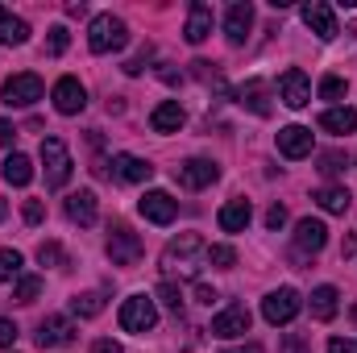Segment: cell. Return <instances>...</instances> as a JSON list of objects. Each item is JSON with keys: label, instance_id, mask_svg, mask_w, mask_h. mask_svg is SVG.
Instances as JSON below:
<instances>
[{"label": "cell", "instance_id": "obj_22", "mask_svg": "<svg viewBox=\"0 0 357 353\" xmlns=\"http://www.w3.org/2000/svg\"><path fill=\"white\" fill-rule=\"evenodd\" d=\"M150 125H154V133H178V129H183V108H178V100L158 104V108L150 112Z\"/></svg>", "mask_w": 357, "mask_h": 353}, {"label": "cell", "instance_id": "obj_6", "mask_svg": "<svg viewBox=\"0 0 357 353\" xmlns=\"http://www.w3.org/2000/svg\"><path fill=\"white\" fill-rule=\"evenodd\" d=\"M108 258H112V266H137L142 262V237L133 229L116 225L112 237H108Z\"/></svg>", "mask_w": 357, "mask_h": 353}, {"label": "cell", "instance_id": "obj_12", "mask_svg": "<svg viewBox=\"0 0 357 353\" xmlns=\"http://www.w3.org/2000/svg\"><path fill=\"white\" fill-rule=\"evenodd\" d=\"M303 25L316 33V38H337V17H333V8L324 4V0H307L303 4Z\"/></svg>", "mask_w": 357, "mask_h": 353}, {"label": "cell", "instance_id": "obj_5", "mask_svg": "<svg viewBox=\"0 0 357 353\" xmlns=\"http://www.w3.org/2000/svg\"><path fill=\"white\" fill-rule=\"evenodd\" d=\"M42 80L33 75V71H21V75H13V80H4V104H13V108H29V104H38L42 100Z\"/></svg>", "mask_w": 357, "mask_h": 353}, {"label": "cell", "instance_id": "obj_39", "mask_svg": "<svg viewBox=\"0 0 357 353\" xmlns=\"http://www.w3.org/2000/svg\"><path fill=\"white\" fill-rule=\"evenodd\" d=\"M266 225L270 229H282V225H287V208H282V204H274V208L266 212Z\"/></svg>", "mask_w": 357, "mask_h": 353}, {"label": "cell", "instance_id": "obj_13", "mask_svg": "<svg viewBox=\"0 0 357 353\" xmlns=\"http://www.w3.org/2000/svg\"><path fill=\"white\" fill-rule=\"evenodd\" d=\"M278 154H282V158H307V154H312V129H307V125H287V129H278Z\"/></svg>", "mask_w": 357, "mask_h": 353}, {"label": "cell", "instance_id": "obj_17", "mask_svg": "<svg viewBox=\"0 0 357 353\" xmlns=\"http://www.w3.org/2000/svg\"><path fill=\"white\" fill-rule=\"evenodd\" d=\"M112 175L121 179V183H146V179L154 175V167L146 158H137V154H116L112 158Z\"/></svg>", "mask_w": 357, "mask_h": 353}, {"label": "cell", "instance_id": "obj_26", "mask_svg": "<svg viewBox=\"0 0 357 353\" xmlns=\"http://www.w3.org/2000/svg\"><path fill=\"white\" fill-rule=\"evenodd\" d=\"M320 129H328V133H357V108H328L320 117Z\"/></svg>", "mask_w": 357, "mask_h": 353}, {"label": "cell", "instance_id": "obj_46", "mask_svg": "<svg viewBox=\"0 0 357 353\" xmlns=\"http://www.w3.org/2000/svg\"><path fill=\"white\" fill-rule=\"evenodd\" d=\"M341 254H345V258H354V254H357V233L345 241V250H341Z\"/></svg>", "mask_w": 357, "mask_h": 353}, {"label": "cell", "instance_id": "obj_44", "mask_svg": "<svg viewBox=\"0 0 357 353\" xmlns=\"http://www.w3.org/2000/svg\"><path fill=\"white\" fill-rule=\"evenodd\" d=\"M91 353H125V350H121L116 341H96V345H91Z\"/></svg>", "mask_w": 357, "mask_h": 353}, {"label": "cell", "instance_id": "obj_38", "mask_svg": "<svg viewBox=\"0 0 357 353\" xmlns=\"http://www.w3.org/2000/svg\"><path fill=\"white\" fill-rule=\"evenodd\" d=\"M13 341H17V324L0 316V350H13Z\"/></svg>", "mask_w": 357, "mask_h": 353}, {"label": "cell", "instance_id": "obj_21", "mask_svg": "<svg viewBox=\"0 0 357 353\" xmlns=\"http://www.w3.org/2000/svg\"><path fill=\"white\" fill-rule=\"evenodd\" d=\"M266 96H270V88L262 84V80H245L241 91H237V100H241L250 112H258V117H270V100Z\"/></svg>", "mask_w": 357, "mask_h": 353}, {"label": "cell", "instance_id": "obj_14", "mask_svg": "<svg viewBox=\"0 0 357 353\" xmlns=\"http://www.w3.org/2000/svg\"><path fill=\"white\" fill-rule=\"evenodd\" d=\"M216 175H220V167H216V163H208V158H187V163L178 167V183H183V187H191V191L212 187Z\"/></svg>", "mask_w": 357, "mask_h": 353}, {"label": "cell", "instance_id": "obj_36", "mask_svg": "<svg viewBox=\"0 0 357 353\" xmlns=\"http://www.w3.org/2000/svg\"><path fill=\"white\" fill-rule=\"evenodd\" d=\"M38 262H42V266H59V262H63V250H59L54 241H46V246L38 250Z\"/></svg>", "mask_w": 357, "mask_h": 353}, {"label": "cell", "instance_id": "obj_3", "mask_svg": "<svg viewBox=\"0 0 357 353\" xmlns=\"http://www.w3.org/2000/svg\"><path fill=\"white\" fill-rule=\"evenodd\" d=\"M42 167H46V187H63L71 179V150L63 146V137H46L42 142Z\"/></svg>", "mask_w": 357, "mask_h": 353}, {"label": "cell", "instance_id": "obj_18", "mask_svg": "<svg viewBox=\"0 0 357 353\" xmlns=\"http://www.w3.org/2000/svg\"><path fill=\"white\" fill-rule=\"evenodd\" d=\"M250 29H254V8H250V4H233L229 17H225V33H229V42L241 46V42L250 38Z\"/></svg>", "mask_w": 357, "mask_h": 353}, {"label": "cell", "instance_id": "obj_1", "mask_svg": "<svg viewBox=\"0 0 357 353\" xmlns=\"http://www.w3.org/2000/svg\"><path fill=\"white\" fill-rule=\"evenodd\" d=\"M88 46L96 50V54L125 50V46H129V25H125L121 17H112V13H100V17H91V25H88Z\"/></svg>", "mask_w": 357, "mask_h": 353}, {"label": "cell", "instance_id": "obj_40", "mask_svg": "<svg viewBox=\"0 0 357 353\" xmlns=\"http://www.w3.org/2000/svg\"><path fill=\"white\" fill-rule=\"evenodd\" d=\"M328 353H357V341H349V337H333V341H328Z\"/></svg>", "mask_w": 357, "mask_h": 353}, {"label": "cell", "instance_id": "obj_32", "mask_svg": "<svg viewBox=\"0 0 357 353\" xmlns=\"http://www.w3.org/2000/svg\"><path fill=\"white\" fill-rule=\"evenodd\" d=\"M208 262L216 266V270H229V266L237 262V250H233V246H212V250H208Z\"/></svg>", "mask_w": 357, "mask_h": 353}, {"label": "cell", "instance_id": "obj_47", "mask_svg": "<svg viewBox=\"0 0 357 353\" xmlns=\"http://www.w3.org/2000/svg\"><path fill=\"white\" fill-rule=\"evenodd\" d=\"M241 353H262V345H250V350H241Z\"/></svg>", "mask_w": 357, "mask_h": 353}, {"label": "cell", "instance_id": "obj_34", "mask_svg": "<svg viewBox=\"0 0 357 353\" xmlns=\"http://www.w3.org/2000/svg\"><path fill=\"white\" fill-rule=\"evenodd\" d=\"M158 299H162L171 312H178V308H183V291H178L175 283H162V287H158Z\"/></svg>", "mask_w": 357, "mask_h": 353}, {"label": "cell", "instance_id": "obj_15", "mask_svg": "<svg viewBox=\"0 0 357 353\" xmlns=\"http://www.w3.org/2000/svg\"><path fill=\"white\" fill-rule=\"evenodd\" d=\"M295 246L303 250V254H320L324 246H328V229H324V220H299L295 225Z\"/></svg>", "mask_w": 357, "mask_h": 353}, {"label": "cell", "instance_id": "obj_2", "mask_svg": "<svg viewBox=\"0 0 357 353\" xmlns=\"http://www.w3.org/2000/svg\"><path fill=\"white\" fill-rule=\"evenodd\" d=\"M154 324H158V308L150 295H129L121 303V329L125 333H150Z\"/></svg>", "mask_w": 357, "mask_h": 353}, {"label": "cell", "instance_id": "obj_35", "mask_svg": "<svg viewBox=\"0 0 357 353\" xmlns=\"http://www.w3.org/2000/svg\"><path fill=\"white\" fill-rule=\"evenodd\" d=\"M67 42H71V38H67V25H54V29H50L46 50H50V54H63V50H67Z\"/></svg>", "mask_w": 357, "mask_h": 353}, {"label": "cell", "instance_id": "obj_45", "mask_svg": "<svg viewBox=\"0 0 357 353\" xmlns=\"http://www.w3.org/2000/svg\"><path fill=\"white\" fill-rule=\"evenodd\" d=\"M195 295H199V303H212V299H216V291H212L208 283H199V287H195Z\"/></svg>", "mask_w": 357, "mask_h": 353}, {"label": "cell", "instance_id": "obj_10", "mask_svg": "<svg viewBox=\"0 0 357 353\" xmlns=\"http://www.w3.org/2000/svg\"><path fill=\"white\" fill-rule=\"evenodd\" d=\"M137 208H142V216L154 220V225H171L178 216V200H171V191H146Z\"/></svg>", "mask_w": 357, "mask_h": 353}, {"label": "cell", "instance_id": "obj_16", "mask_svg": "<svg viewBox=\"0 0 357 353\" xmlns=\"http://www.w3.org/2000/svg\"><path fill=\"white\" fill-rule=\"evenodd\" d=\"M212 333H216V337H241V333H250V312H245L241 303H229V308L212 320Z\"/></svg>", "mask_w": 357, "mask_h": 353}, {"label": "cell", "instance_id": "obj_29", "mask_svg": "<svg viewBox=\"0 0 357 353\" xmlns=\"http://www.w3.org/2000/svg\"><path fill=\"white\" fill-rule=\"evenodd\" d=\"M71 312H75V316H100V312H104V295H96V291L75 295V299H71Z\"/></svg>", "mask_w": 357, "mask_h": 353}, {"label": "cell", "instance_id": "obj_8", "mask_svg": "<svg viewBox=\"0 0 357 353\" xmlns=\"http://www.w3.org/2000/svg\"><path fill=\"white\" fill-rule=\"evenodd\" d=\"M278 96H282L287 108H303V104H312V80L299 67H287L282 80H278Z\"/></svg>", "mask_w": 357, "mask_h": 353}, {"label": "cell", "instance_id": "obj_23", "mask_svg": "<svg viewBox=\"0 0 357 353\" xmlns=\"http://www.w3.org/2000/svg\"><path fill=\"white\" fill-rule=\"evenodd\" d=\"M67 216L75 220V225H96V191H75V195H67Z\"/></svg>", "mask_w": 357, "mask_h": 353}, {"label": "cell", "instance_id": "obj_9", "mask_svg": "<svg viewBox=\"0 0 357 353\" xmlns=\"http://www.w3.org/2000/svg\"><path fill=\"white\" fill-rule=\"evenodd\" d=\"M50 96H54V108H59L63 117H75V112H84V104H88V91H84V84H79L75 75H63Z\"/></svg>", "mask_w": 357, "mask_h": 353}, {"label": "cell", "instance_id": "obj_28", "mask_svg": "<svg viewBox=\"0 0 357 353\" xmlns=\"http://www.w3.org/2000/svg\"><path fill=\"white\" fill-rule=\"evenodd\" d=\"M337 299H341L337 287H316L312 291V316L316 320H333L337 316Z\"/></svg>", "mask_w": 357, "mask_h": 353}, {"label": "cell", "instance_id": "obj_41", "mask_svg": "<svg viewBox=\"0 0 357 353\" xmlns=\"http://www.w3.org/2000/svg\"><path fill=\"white\" fill-rule=\"evenodd\" d=\"M320 171H324V175H337V171H341V154H324V158H320Z\"/></svg>", "mask_w": 357, "mask_h": 353}, {"label": "cell", "instance_id": "obj_24", "mask_svg": "<svg viewBox=\"0 0 357 353\" xmlns=\"http://www.w3.org/2000/svg\"><path fill=\"white\" fill-rule=\"evenodd\" d=\"M0 42H4V46H25V42H29L25 17H13V13L0 8Z\"/></svg>", "mask_w": 357, "mask_h": 353}, {"label": "cell", "instance_id": "obj_25", "mask_svg": "<svg viewBox=\"0 0 357 353\" xmlns=\"http://www.w3.org/2000/svg\"><path fill=\"white\" fill-rule=\"evenodd\" d=\"M0 175H4L8 187H25V183L33 179V163H29L25 154H8V158H4V167H0Z\"/></svg>", "mask_w": 357, "mask_h": 353}, {"label": "cell", "instance_id": "obj_4", "mask_svg": "<svg viewBox=\"0 0 357 353\" xmlns=\"http://www.w3.org/2000/svg\"><path fill=\"white\" fill-rule=\"evenodd\" d=\"M299 308H303V299H299L295 287H278V291H270L266 299H262L266 324H291V320L299 316Z\"/></svg>", "mask_w": 357, "mask_h": 353}, {"label": "cell", "instance_id": "obj_7", "mask_svg": "<svg viewBox=\"0 0 357 353\" xmlns=\"http://www.w3.org/2000/svg\"><path fill=\"white\" fill-rule=\"evenodd\" d=\"M199 254H208V250H204V241H199L195 233H183L178 241H171V246H167V254H162V266H171V270H187V274H191Z\"/></svg>", "mask_w": 357, "mask_h": 353}, {"label": "cell", "instance_id": "obj_31", "mask_svg": "<svg viewBox=\"0 0 357 353\" xmlns=\"http://www.w3.org/2000/svg\"><path fill=\"white\" fill-rule=\"evenodd\" d=\"M38 291H42V278H38V274H25V278H17V291H13V295H17L21 303H29V299H38Z\"/></svg>", "mask_w": 357, "mask_h": 353}, {"label": "cell", "instance_id": "obj_42", "mask_svg": "<svg viewBox=\"0 0 357 353\" xmlns=\"http://www.w3.org/2000/svg\"><path fill=\"white\" fill-rule=\"evenodd\" d=\"M282 353H307V341L291 333V337H287V345H282Z\"/></svg>", "mask_w": 357, "mask_h": 353}, {"label": "cell", "instance_id": "obj_43", "mask_svg": "<svg viewBox=\"0 0 357 353\" xmlns=\"http://www.w3.org/2000/svg\"><path fill=\"white\" fill-rule=\"evenodd\" d=\"M13 137H17V129L8 121H0V146H13Z\"/></svg>", "mask_w": 357, "mask_h": 353}, {"label": "cell", "instance_id": "obj_27", "mask_svg": "<svg viewBox=\"0 0 357 353\" xmlns=\"http://www.w3.org/2000/svg\"><path fill=\"white\" fill-rule=\"evenodd\" d=\"M316 204H320L324 212H337V216H345L354 200H349V191H345V187H320V191H316Z\"/></svg>", "mask_w": 357, "mask_h": 353}, {"label": "cell", "instance_id": "obj_11", "mask_svg": "<svg viewBox=\"0 0 357 353\" xmlns=\"http://www.w3.org/2000/svg\"><path fill=\"white\" fill-rule=\"evenodd\" d=\"M75 341V324L67 316H46L38 324V345L42 350H59V345H71Z\"/></svg>", "mask_w": 357, "mask_h": 353}, {"label": "cell", "instance_id": "obj_20", "mask_svg": "<svg viewBox=\"0 0 357 353\" xmlns=\"http://www.w3.org/2000/svg\"><path fill=\"white\" fill-rule=\"evenodd\" d=\"M208 33H212V8H208V4H191V17H187V29H183V38H187L191 46H199Z\"/></svg>", "mask_w": 357, "mask_h": 353}, {"label": "cell", "instance_id": "obj_48", "mask_svg": "<svg viewBox=\"0 0 357 353\" xmlns=\"http://www.w3.org/2000/svg\"><path fill=\"white\" fill-rule=\"evenodd\" d=\"M4 212H8V208H4V200H0V220H4Z\"/></svg>", "mask_w": 357, "mask_h": 353}, {"label": "cell", "instance_id": "obj_37", "mask_svg": "<svg viewBox=\"0 0 357 353\" xmlns=\"http://www.w3.org/2000/svg\"><path fill=\"white\" fill-rule=\"evenodd\" d=\"M21 216H25V225H42V216H46V212H42V204H38V200H25Z\"/></svg>", "mask_w": 357, "mask_h": 353}, {"label": "cell", "instance_id": "obj_19", "mask_svg": "<svg viewBox=\"0 0 357 353\" xmlns=\"http://www.w3.org/2000/svg\"><path fill=\"white\" fill-rule=\"evenodd\" d=\"M250 216H254V208H250V200H233V204H225V208H220V216H216V225H220L225 233H241V229L250 225Z\"/></svg>", "mask_w": 357, "mask_h": 353}, {"label": "cell", "instance_id": "obj_33", "mask_svg": "<svg viewBox=\"0 0 357 353\" xmlns=\"http://www.w3.org/2000/svg\"><path fill=\"white\" fill-rule=\"evenodd\" d=\"M349 91V84L341 80V75H328V80H320V100H341Z\"/></svg>", "mask_w": 357, "mask_h": 353}, {"label": "cell", "instance_id": "obj_30", "mask_svg": "<svg viewBox=\"0 0 357 353\" xmlns=\"http://www.w3.org/2000/svg\"><path fill=\"white\" fill-rule=\"evenodd\" d=\"M21 274V254L17 250H0V283H13Z\"/></svg>", "mask_w": 357, "mask_h": 353}]
</instances>
